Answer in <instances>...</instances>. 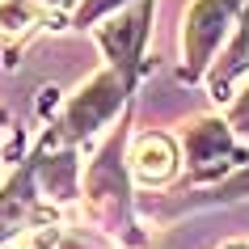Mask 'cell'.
I'll return each instance as SVG.
<instances>
[{
    "label": "cell",
    "mask_w": 249,
    "mask_h": 249,
    "mask_svg": "<svg viewBox=\"0 0 249 249\" xmlns=\"http://www.w3.org/2000/svg\"><path fill=\"white\" fill-rule=\"evenodd\" d=\"M127 165H131V178L144 186H160L169 182L173 173H178V148H173L169 135H140L131 148V157H127Z\"/></svg>",
    "instance_id": "52a82bcc"
},
{
    "label": "cell",
    "mask_w": 249,
    "mask_h": 249,
    "mask_svg": "<svg viewBox=\"0 0 249 249\" xmlns=\"http://www.w3.org/2000/svg\"><path fill=\"white\" fill-rule=\"evenodd\" d=\"M228 127L236 131V140H245V144H249V89L232 102V110H228Z\"/></svg>",
    "instance_id": "5bb4252c"
},
{
    "label": "cell",
    "mask_w": 249,
    "mask_h": 249,
    "mask_svg": "<svg viewBox=\"0 0 249 249\" xmlns=\"http://www.w3.org/2000/svg\"><path fill=\"white\" fill-rule=\"evenodd\" d=\"M228 249H249V245H241V241H236V245H228Z\"/></svg>",
    "instance_id": "9a60e30c"
},
{
    "label": "cell",
    "mask_w": 249,
    "mask_h": 249,
    "mask_svg": "<svg viewBox=\"0 0 249 249\" xmlns=\"http://www.w3.org/2000/svg\"><path fill=\"white\" fill-rule=\"evenodd\" d=\"M123 4H135V0H85L76 9V26H93V21H102L106 13H114V9H123Z\"/></svg>",
    "instance_id": "4fadbf2b"
},
{
    "label": "cell",
    "mask_w": 249,
    "mask_h": 249,
    "mask_svg": "<svg viewBox=\"0 0 249 249\" xmlns=\"http://www.w3.org/2000/svg\"><path fill=\"white\" fill-rule=\"evenodd\" d=\"M131 85H135V72H123V68L97 72V76L68 102L64 118L55 123V131L47 135V140H51V144H76L85 135H93L102 123H110V118L118 114V106L127 102Z\"/></svg>",
    "instance_id": "6da1fadb"
},
{
    "label": "cell",
    "mask_w": 249,
    "mask_h": 249,
    "mask_svg": "<svg viewBox=\"0 0 249 249\" xmlns=\"http://www.w3.org/2000/svg\"><path fill=\"white\" fill-rule=\"evenodd\" d=\"M72 0H0V38H26L42 17H59Z\"/></svg>",
    "instance_id": "30bf717a"
},
{
    "label": "cell",
    "mask_w": 249,
    "mask_h": 249,
    "mask_svg": "<svg viewBox=\"0 0 249 249\" xmlns=\"http://www.w3.org/2000/svg\"><path fill=\"white\" fill-rule=\"evenodd\" d=\"M232 198H249V165L241 173H232V178H224L203 203H232Z\"/></svg>",
    "instance_id": "7c38bea8"
},
{
    "label": "cell",
    "mask_w": 249,
    "mask_h": 249,
    "mask_svg": "<svg viewBox=\"0 0 249 249\" xmlns=\"http://www.w3.org/2000/svg\"><path fill=\"white\" fill-rule=\"evenodd\" d=\"M249 72V9L241 13V26H236L228 51L220 55V64H211V76H207V89L215 102H228L232 97V85Z\"/></svg>",
    "instance_id": "9c48e42d"
},
{
    "label": "cell",
    "mask_w": 249,
    "mask_h": 249,
    "mask_svg": "<svg viewBox=\"0 0 249 249\" xmlns=\"http://www.w3.org/2000/svg\"><path fill=\"white\" fill-rule=\"evenodd\" d=\"M34 169H38V190L42 195L59 198V203H68V198H76V178H80V165H76V152L72 148H64V152H51V144H42L38 152H34Z\"/></svg>",
    "instance_id": "ba28073f"
},
{
    "label": "cell",
    "mask_w": 249,
    "mask_h": 249,
    "mask_svg": "<svg viewBox=\"0 0 249 249\" xmlns=\"http://www.w3.org/2000/svg\"><path fill=\"white\" fill-rule=\"evenodd\" d=\"M236 13H245V0H195L182 26V80L195 85L203 72L211 68L215 51H220L228 26L236 21Z\"/></svg>",
    "instance_id": "3957f363"
},
{
    "label": "cell",
    "mask_w": 249,
    "mask_h": 249,
    "mask_svg": "<svg viewBox=\"0 0 249 249\" xmlns=\"http://www.w3.org/2000/svg\"><path fill=\"white\" fill-rule=\"evenodd\" d=\"M182 148H186V165H190L195 182L232 178V173H241V160H245L228 118H195L182 131Z\"/></svg>",
    "instance_id": "277c9868"
},
{
    "label": "cell",
    "mask_w": 249,
    "mask_h": 249,
    "mask_svg": "<svg viewBox=\"0 0 249 249\" xmlns=\"http://www.w3.org/2000/svg\"><path fill=\"white\" fill-rule=\"evenodd\" d=\"M152 0H135L127 4V13H118L110 26L97 30V42H102L110 68H123V72H140V59H144V42H148V21H152Z\"/></svg>",
    "instance_id": "5b68a950"
},
{
    "label": "cell",
    "mask_w": 249,
    "mask_h": 249,
    "mask_svg": "<svg viewBox=\"0 0 249 249\" xmlns=\"http://www.w3.org/2000/svg\"><path fill=\"white\" fill-rule=\"evenodd\" d=\"M123 127L110 144L97 152V160L89 165V178H85V198H89L93 220L106 224L110 232H127L131 228V186H127V169L123 165Z\"/></svg>",
    "instance_id": "7a4b0ae2"
},
{
    "label": "cell",
    "mask_w": 249,
    "mask_h": 249,
    "mask_svg": "<svg viewBox=\"0 0 249 249\" xmlns=\"http://www.w3.org/2000/svg\"><path fill=\"white\" fill-rule=\"evenodd\" d=\"M34 241H38V245H47V249H102L93 236L68 232V228H42V232H34ZM34 241H30V245H34Z\"/></svg>",
    "instance_id": "8fae6325"
},
{
    "label": "cell",
    "mask_w": 249,
    "mask_h": 249,
    "mask_svg": "<svg viewBox=\"0 0 249 249\" xmlns=\"http://www.w3.org/2000/svg\"><path fill=\"white\" fill-rule=\"evenodd\" d=\"M34 215H38V169H34V157H30L0 186V241H9L21 228H30Z\"/></svg>",
    "instance_id": "8992f818"
}]
</instances>
